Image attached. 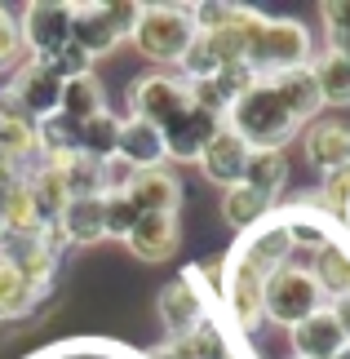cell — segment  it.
I'll list each match as a JSON object with an SVG mask.
<instances>
[{"mask_svg": "<svg viewBox=\"0 0 350 359\" xmlns=\"http://www.w3.org/2000/svg\"><path fill=\"white\" fill-rule=\"evenodd\" d=\"M40 297L32 284L18 275V266H13L9 257H0V324H9V320H27V311L40 306Z\"/></svg>", "mask_w": 350, "mask_h": 359, "instance_id": "obj_29", "label": "cell"}, {"mask_svg": "<svg viewBox=\"0 0 350 359\" xmlns=\"http://www.w3.org/2000/svg\"><path fill=\"white\" fill-rule=\"evenodd\" d=\"M328 311H332V320L342 324V333H346V341H350V293L337 297V302H328Z\"/></svg>", "mask_w": 350, "mask_h": 359, "instance_id": "obj_39", "label": "cell"}, {"mask_svg": "<svg viewBox=\"0 0 350 359\" xmlns=\"http://www.w3.org/2000/svg\"><path fill=\"white\" fill-rule=\"evenodd\" d=\"M58 111L72 116L76 124L102 116V111H107V89H102V80H97L93 72H89V76H76V80H62V102H58Z\"/></svg>", "mask_w": 350, "mask_h": 359, "instance_id": "obj_27", "label": "cell"}, {"mask_svg": "<svg viewBox=\"0 0 350 359\" xmlns=\"http://www.w3.org/2000/svg\"><path fill=\"white\" fill-rule=\"evenodd\" d=\"M40 226H45V217L32 200V187H27V177H18V187L0 200V236H36Z\"/></svg>", "mask_w": 350, "mask_h": 359, "instance_id": "obj_28", "label": "cell"}, {"mask_svg": "<svg viewBox=\"0 0 350 359\" xmlns=\"http://www.w3.org/2000/svg\"><path fill=\"white\" fill-rule=\"evenodd\" d=\"M137 217H142V213L133 209L129 196H120V191H116V196H102V226H107V240H120V244H124V236L133 231Z\"/></svg>", "mask_w": 350, "mask_h": 359, "instance_id": "obj_34", "label": "cell"}, {"mask_svg": "<svg viewBox=\"0 0 350 359\" xmlns=\"http://www.w3.org/2000/svg\"><path fill=\"white\" fill-rule=\"evenodd\" d=\"M222 129L217 116L200 111V107H191V111H182L173 124H164V156H169L173 164H195L204 156V147L213 142V133Z\"/></svg>", "mask_w": 350, "mask_h": 359, "instance_id": "obj_15", "label": "cell"}, {"mask_svg": "<svg viewBox=\"0 0 350 359\" xmlns=\"http://www.w3.org/2000/svg\"><path fill=\"white\" fill-rule=\"evenodd\" d=\"M5 98L18 107V111H27L32 120H49L58 116V102H62V80L53 76V67L45 58H27L9 72V85L0 89Z\"/></svg>", "mask_w": 350, "mask_h": 359, "instance_id": "obj_8", "label": "cell"}, {"mask_svg": "<svg viewBox=\"0 0 350 359\" xmlns=\"http://www.w3.org/2000/svg\"><path fill=\"white\" fill-rule=\"evenodd\" d=\"M311 76H315V85H319L324 107H350V58H346V53H337V49L315 53Z\"/></svg>", "mask_w": 350, "mask_h": 359, "instance_id": "obj_26", "label": "cell"}, {"mask_svg": "<svg viewBox=\"0 0 350 359\" xmlns=\"http://www.w3.org/2000/svg\"><path fill=\"white\" fill-rule=\"evenodd\" d=\"M279 222L288 231V244H292V257L297 253H324L328 244H337V222H328L324 213L315 209L311 200H292V204H275Z\"/></svg>", "mask_w": 350, "mask_h": 359, "instance_id": "obj_11", "label": "cell"}, {"mask_svg": "<svg viewBox=\"0 0 350 359\" xmlns=\"http://www.w3.org/2000/svg\"><path fill=\"white\" fill-rule=\"evenodd\" d=\"M208 315H213L208 311V284H200L195 266L182 271L177 280H169L160 288V320H164V328H169V337H177V341L191 337Z\"/></svg>", "mask_w": 350, "mask_h": 359, "instance_id": "obj_9", "label": "cell"}, {"mask_svg": "<svg viewBox=\"0 0 350 359\" xmlns=\"http://www.w3.org/2000/svg\"><path fill=\"white\" fill-rule=\"evenodd\" d=\"M124 248L147 262V266H160L169 262L177 248H182V226H177V213H142L133 222V231L124 236Z\"/></svg>", "mask_w": 350, "mask_h": 359, "instance_id": "obj_13", "label": "cell"}, {"mask_svg": "<svg viewBox=\"0 0 350 359\" xmlns=\"http://www.w3.org/2000/svg\"><path fill=\"white\" fill-rule=\"evenodd\" d=\"M235 248H240V257H248L262 275H271V271H279V266H288V262H292L288 231H284V222H279L275 209H271V217H266V222H257L253 231H248V236L235 244Z\"/></svg>", "mask_w": 350, "mask_h": 359, "instance_id": "obj_17", "label": "cell"}, {"mask_svg": "<svg viewBox=\"0 0 350 359\" xmlns=\"http://www.w3.org/2000/svg\"><path fill=\"white\" fill-rule=\"evenodd\" d=\"M18 27H22L27 53L49 62L58 49L72 45V5H62V0H32L18 13Z\"/></svg>", "mask_w": 350, "mask_h": 359, "instance_id": "obj_10", "label": "cell"}, {"mask_svg": "<svg viewBox=\"0 0 350 359\" xmlns=\"http://www.w3.org/2000/svg\"><path fill=\"white\" fill-rule=\"evenodd\" d=\"M275 204L271 200H262L253 187H244V182H235L222 191V222H227L231 231H240V236H248L257 222H266L271 217Z\"/></svg>", "mask_w": 350, "mask_h": 359, "instance_id": "obj_23", "label": "cell"}, {"mask_svg": "<svg viewBox=\"0 0 350 359\" xmlns=\"http://www.w3.org/2000/svg\"><path fill=\"white\" fill-rule=\"evenodd\" d=\"M311 62H315L311 27L302 18H271L266 13L257 36H253V49H248V72L257 80H266V76L297 72V67H311Z\"/></svg>", "mask_w": 350, "mask_h": 359, "instance_id": "obj_3", "label": "cell"}, {"mask_svg": "<svg viewBox=\"0 0 350 359\" xmlns=\"http://www.w3.org/2000/svg\"><path fill=\"white\" fill-rule=\"evenodd\" d=\"M319 18H324L328 49H337V53L350 58V0H328V5H319Z\"/></svg>", "mask_w": 350, "mask_h": 359, "instance_id": "obj_35", "label": "cell"}, {"mask_svg": "<svg viewBox=\"0 0 350 359\" xmlns=\"http://www.w3.org/2000/svg\"><path fill=\"white\" fill-rule=\"evenodd\" d=\"M262 288H266V275H262L248 257H240V248L222 253L217 297H222L227 320L240 328V333H257V328L266 324V320H262Z\"/></svg>", "mask_w": 350, "mask_h": 359, "instance_id": "obj_6", "label": "cell"}, {"mask_svg": "<svg viewBox=\"0 0 350 359\" xmlns=\"http://www.w3.org/2000/svg\"><path fill=\"white\" fill-rule=\"evenodd\" d=\"M116 137H120V116L107 111L102 116H93L80 124V156H89V160H116Z\"/></svg>", "mask_w": 350, "mask_h": 359, "instance_id": "obj_31", "label": "cell"}, {"mask_svg": "<svg viewBox=\"0 0 350 359\" xmlns=\"http://www.w3.org/2000/svg\"><path fill=\"white\" fill-rule=\"evenodd\" d=\"M222 124H227L248 151H284L292 137L302 133V124L288 116V107L279 102V93L271 89V80H257V85L227 111Z\"/></svg>", "mask_w": 350, "mask_h": 359, "instance_id": "obj_1", "label": "cell"}, {"mask_svg": "<svg viewBox=\"0 0 350 359\" xmlns=\"http://www.w3.org/2000/svg\"><path fill=\"white\" fill-rule=\"evenodd\" d=\"M58 231L72 248H85L107 240V226H102V196L93 200H67V209L58 213Z\"/></svg>", "mask_w": 350, "mask_h": 359, "instance_id": "obj_22", "label": "cell"}, {"mask_svg": "<svg viewBox=\"0 0 350 359\" xmlns=\"http://www.w3.org/2000/svg\"><path fill=\"white\" fill-rule=\"evenodd\" d=\"M36 147H40V160H58V156H76L80 151V124L72 116H49V120H36Z\"/></svg>", "mask_w": 350, "mask_h": 359, "instance_id": "obj_30", "label": "cell"}, {"mask_svg": "<svg viewBox=\"0 0 350 359\" xmlns=\"http://www.w3.org/2000/svg\"><path fill=\"white\" fill-rule=\"evenodd\" d=\"M315 204L319 213L328 217V222L346 226V213H350V169H337V173H324V182H319L315 196H306Z\"/></svg>", "mask_w": 350, "mask_h": 359, "instance_id": "obj_32", "label": "cell"}, {"mask_svg": "<svg viewBox=\"0 0 350 359\" xmlns=\"http://www.w3.org/2000/svg\"><path fill=\"white\" fill-rule=\"evenodd\" d=\"M137 9L133 0H107V5H72V45L85 49L89 58H102L116 45H124L137 22Z\"/></svg>", "mask_w": 350, "mask_h": 359, "instance_id": "obj_5", "label": "cell"}, {"mask_svg": "<svg viewBox=\"0 0 350 359\" xmlns=\"http://www.w3.org/2000/svg\"><path fill=\"white\" fill-rule=\"evenodd\" d=\"M120 196L133 200L137 213H177L182 209V177L173 164H160V169H142V173H129Z\"/></svg>", "mask_w": 350, "mask_h": 359, "instance_id": "obj_14", "label": "cell"}, {"mask_svg": "<svg viewBox=\"0 0 350 359\" xmlns=\"http://www.w3.org/2000/svg\"><path fill=\"white\" fill-rule=\"evenodd\" d=\"M22 58H27V45H22L18 13H13L9 5H0V76H9Z\"/></svg>", "mask_w": 350, "mask_h": 359, "instance_id": "obj_33", "label": "cell"}, {"mask_svg": "<svg viewBox=\"0 0 350 359\" xmlns=\"http://www.w3.org/2000/svg\"><path fill=\"white\" fill-rule=\"evenodd\" d=\"M182 111H191V85L177 72H160L156 67V72H142L129 80V116L164 129Z\"/></svg>", "mask_w": 350, "mask_h": 359, "instance_id": "obj_7", "label": "cell"}, {"mask_svg": "<svg viewBox=\"0 0 350 359\" xmlns=\"http://www.w3.org/2000/svg\"><path fill=\"white\" fill-rule=\"evenodd\" d=\"M49 67H53V76H58V80H76V76H89L93 72V58H89L85 49L67 45V49H58L49 58Z\"/></svg>", "mask_w": 350, "mask_h": 359, "instance_id": "obj_36", "label": "cell"}, {"mask_svg": "<svg viewBox=\"0 0 350 359\" xmlns=\"http://www.w3.org/2000/svg\"><path fill=\"white\" fill-rule=\"evenodd\" d=\"M288 341H292V359H332L346 346V333H342V324L332 320V311L319 306L311 320L288 328Z\"/></svg>", "mask_w": 350, "mask_h": 359, "instance_id": "obj_18", "label": "cell"}, {"mask_svg": "<svg viewBox=\"0 0 350 359\" xmlns=\"http://www.w3.org/2000/svg\"><path fill=\"white\" fill-rule=\"evenodd\" d=\"M271 80V89L279 93V102L288 107V116L302 124L319 120V111H324V98H319V85L311 76V67H297V72H279V76H266Z\"/></svg>", "mask_w": 350, "mask_h": 359, "instance_id": "obj_20", "label": "cell"}, {"mask_svg": "<svg viewBox=\"0 0 350 359\" xmlns=\"http://www.w3.org/2000/svg\"><path fill=\"white\" fill-rule=\"evenodd\" d=\"M22 173H27L22 164H18V160H9L5 151H0V200H5L13 187H18V177H22Z\"/></svg>", "mask_w": 350, "mask_h": 359, "instance_id": "obj_37", "label": "cell"}, {"mask_svg": "<svg viewBox=\"0 0 350 359\" xmlns=\"http://www.w3.org/2000/svg\"><path fill=\"white\" fill-rule=\"evenodd\" d=\"M204 169V177L208 182H217L222 191L227 187H235V182H244V164H248V147L240 142V137H235L227 124H222V129L213 133V142L204 147V156L195 160Z\"/></svg>", "mask_w": 350, "mask_h": 359, "instance_id": "obj_19", "label": "cell"}, {"mask_svg": "<svg viewBox=\"0 0 350 359\" xmlns=\"http://www.w3.org/2000/svg\"><path fill=\"white\" fill-rule=\"evenodd\" d=\"M147 359H191V351L182 346L177 337H169V341H160V346H151V351H147Z\"/></svg>", "mask_w": 350, "mask_h": 359, "instance_id": "obj_38", "label": "cell"}, {"mask_svg": "<svg viewBox=\"0 0 350 359\" xmlns=\"http://www.w3.org/2000/svg\"><path fill=\"white\" fill-rule=\"evenodd\" d=\"M319 306H328L319 284L311 280V271L288 262L266 275V288H262V320H271L279 328H297L302 320H311Z\"/></svg>", "mask_w": 350, "mask_h": 359, "instance_id": "obj_4", "label": "cell"}, {"mask_svg": "<svg viewBox=\"0 0 350 359\" xmlns=\"http://www.w3.org/2000/svg\"><path fill=\"white\" fill-rule=\"evenodd\" d=\"M311 280L319 284V293H324V302H337L350 293V248L337 240V244H328L324 253H315L311 257Z\"/></svg>", "mask_w": 350, "mask_h": 359, "instance_id": "obj_25", "label": "cell"}, {"mask_svg": "<svg viewBox=\"0 0 350 359\" xmlns=\"http://www.w3.org/2000/svg\"><path fill=\"white\" fill-rule=\"evenodd\" d=\"M302 151L311 160V169L319 173H337L350 169V124L337 116H319L302 129Z\"/></svg>", "mask_w": 350, "mask_h": 359, "instance_id": "obj_12", "label": "cell"}, {"mask_svg": "<svg viewBox=\"0 0 350 359\" xmlns=\"http://www.w3.org/2000/svg\"><path fill=\"white\" fill-rule=\"evenodd\" d=\"M116 160H120V164H129L133 173H142V169H160V164H169V156H164V133L156 129V124L137 120V116H120Z\"/></svg>", "mask_w": 350, "mask_h": 359, "instance_id": "obj_16", "label": "cell"}, {"mask_svg": "<svg viewBox=\"0 0 350 359\" xmlns=\"http://www.w3.org/2000/svg\"><path fill=\"white\" fill-rule=\"evenodd\" d=\"M0 151H5L9 160H18L22 169H32L40 160V147H36V120L18 111L5 93H0Z\"/></svg>", "mask_w": 350, "mask_h": 359, "instance_id": "obj_21", "label": "cell"}, {"mask_svg": "<svg viewBox=\"0 0 350 359\" xmlns=\"http://www.w3.org/2000/svg\"><path fill=\"white\" fill-rule=\"evenodd\" d=\"M195 36L200 32H195L191 5H142L133 32H129L133 49L142 53V58H151L160 72H177V62L187 58Z\"/></svg>", "mask_w": 350, "mask_h": 359, "instance_id": "obj_2", "label": "cell"}, {"mask_svg": "<svg viewBox=\"0 0 350 359\" xmlns=\"http://www.w3.org/2000/svg\"><path fill=\"white\" fill-rule=\"evenodd\" d=\"M244 187H253L262 200L279 204V196H284V187H288V160H284V151H248Z\"/></svg>", "mask_w": 350, "mask_h": 359, "instance_id": "obj_24", "label": "cell"}]
</instances>
